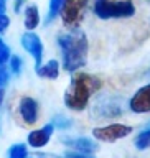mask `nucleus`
Masks as SVG:
<instances>
[{
	"mask_svg": "<svg viewBox=\"0 0 150 158\" xmlns=\"http://www.w3.org/2000/svg\"><path fill=\"white\" fill-rule=\"evenodd\" d=\"M58 44L61 48L63 68L68 73H76L78 69L86 66L88 61V38L83 30L74 28L66 35H59Z\"/></svg>",
	"mask_w": 150,
	"mask_h": 158,
	"instance_id": "f257e3e1",
	"label": "nucleus"
},
{
	"mask_svg": "<svg viewBox=\"0 0 150 158\" xmlns=\"http://www.w3.org/2000/svg\"><path fill=\"white\" fill-rule=\"evenodd\" d=\"M102 87V81L92 74L76 73L64 92V104L71 110H84L94 94Z\"/></svg>",
	"mask_w": 150,
	"mask_h": 158,
	"instance_id": "f03ea898",
	"label": "nucleus"
},
{
	"mask_svg": "<svg viewBox=\"0 0 150 158\" xmlns=\"http://www.w3.org/2000/svg\"><path fill=\"white\" fill-rule=\"evenodd\" d=\"M94 13L102 20L127 18L135 13V5L132 3V0H96Z\"/></svg>",
	"mask_w": 150,
	"mask_h": 158,
	"instance_id": "7ed1b4c3",
	"label": "nucleus"
},
{
	"mask_svg": "<svg viewBox=\"0 0 150 158\" xmlns=\"http://www.w3.org/2000/svg\"><path fill=\"white\" fill-rule=\"evenodd\" d=\"M126 110V101L117 96H101L96 99L92 107V115L96 120L101 118H112L124 114Z\"/></svg>",
	"mask_w": 150,
	"mask_h": 158,
	"instance_id": "20e7f679",
	"label": "nucleus"
},
{
	"mask_svg": "<svg viewBox=\"0 0 150 158\" xmlns=\"http://www.w3.org/2000/svg\"><path fill=\"white\" fill-rule=\"evenodd\" d=\"M89 0H64L61 8V18L63 23L68 28H78L81 20L84 17V10L88 7Z\"/></svg>",
	"mask_w": 150,
	"mask_h": 158,
	"instance_id": "39448f33",
	"label": "nucleus"
},
{
	"mask_svg": "<svg viewBox=\"0 0 150 158\" xmlns=\"http://www.w3.org/2000/svg\"><path fill=\"white\" fill-rule=\"evenodd\" d=\"M132 133L131 125H124V123H111L106 127H97L92 130V135L101 142H117L121 138L127 137Z\"/></svg>",
	"mask_w": 150,
	"mask_h": 158,
	"instance_id": "423d86ee",
	"label": "nucleus"
},
{
	"mask_svg": "<svg viewBox=\"0 0 150 158\" xmlns=\"http://www.w3.org/2000/svg\"><path fill=\"white\" fill-rule=\"evenodd\" d=\"M22 46L27 49V53H30L33 56L36 66L41 64V61H43V43H41L38 35H35L32 31L23 33L22 35Z\"/></svg>",
	"mask_w": 150,
	"mask_h": 158,
	"instance_id": "0eeeda50",
	"label": "nucleus"
},
{
	"mask_svg": "<svg viewBox=\"0 0 150 158\" xmlns=\"http://www.w3.org/2000/svg\"><path fill=\"white\" fill-rule=\"evenodd\" d=\"M132 112L135 114H147L150 112V84L140 87L139 91L132 96L131 102H129Z\"/></svg>",
	"mask_w": 150,
	"mask_h": 158,
	"instance_id": "6e6552de",
	"label": "nucleus"
},
{
	"mask_svg": "<svg viewBox=\"0 0 150 158\" xmlns=\"http://www.w3.org/2000/svg\"><path fill=\"white\" fill-rule=\"evenodd\" d=\"M18 112H20L22 120L27 123V125H33V123L38 120V102L35 101L33 97L25 96V97H22V101H20Z\"/></svg>",
	"mask_w": 150,
	"mask_h": 158,
	"instance_id": "1a4fd4ad",
	"label": "nucleus"
},
{
	"mask_svg": "<svg viewBox=\"0 0 150 158\" xmlns=\"http://www.w3.org/2000/svg\"><path fill=\"white\" fill-rule=\"evenodd\" d=\"M53 130H54V125H53V123H46L45 127L38 128V130L30 132V133H28V143H30L33 148H41V147H45V145L49 142V138H51Z\"/></svg>",
	"mask_w": 150,
	"mask_h": 158,
	"instance_id": "9d476101",
	"label": "nucleus"
},
{
	"mask_svg": "<svg viewBox=\"0 0 150 158\" xmlns=\"http://www.w3.org/2000/svg\"><path fill=\"white\" fill-rule=\"evenodd\" d=\"M61 142L66 143L68 147L74 148L76 152H83V153H92L97 150V145L94 143L91 138L86 137H61Z\"/></svg>",
	"mask_w": 150,
	"mask_h": 158,
	"instance_id": "9b49d317",
	"label": "nucleus"
},
{
	"mask_svg": "<svg viewBox=\"0 0 150 158\" xmlns=\"http://www.w3.org/2000/svg\"><path fill=\"white\" fill-rule=\"evenodd\" d=\"M35 73L38 74L40 77H45V79H56L58 74H59V63L56 59H49L48 63H41L35 68Z\"/></svg>",
	"mask_w": 150,
	"mask_h": 158,
	"instance_id": "f8f14e48",
	"label": "nucleus"
},
{
	"mask_svg": "<svg viewBox=\"0 0 150 158\" xmlns=\"http://www.w3.org/2000/svg\"><path fill=\"white\" fill-rule=\"evenodd\" d=\"M40 25V13L36 5H30L25 8V27L27 30H35Z\"/></svg>",
	"mask_w": 150,
	"mask_h": 158,
	"instance_id": "ddd939ff",
	"label": "nucleus"
},
{
	"mask_svg": "<svg viewBox=\"0 0 150 158\" xmlns=\"http://www.w3.org/2000/svg\"><path fill=\"white\" fill-rule=\"evenodd\" d=\"M27 156H28V150L23 143H15L7 152V158H27Z\"/></svg>",
	"mask_w": 150,
	"mask_h": 158,
	"instance_id": "4468645a",
	"label": "nucleus"
},
{
	"mask_svg": "<svg viewBox=\"0 0 150 158\" xmlns=\"http://www.w3.org/2000/svg\"><path fill=\"white\" fill-rule=\"evenodd\" d=\"M63 2H64V0H49V7H48V17H46V23H49L51 20H54V17H56V15H59V13H61Z\"/></svg>",
	"mask_w": 150,
	"mask_h": 158,
	"instance_id": "2eb2a0df",
	"label": "nucleus"
},
{
	"mask_svg": "<svg viewBox=\"0 0 150 158\" xmlns=\"http://www.w3.org/2000/svg\"><path fill=\"white\" fill-rule=\"evenodd\" d=\"M135 147L139 150H145V148L150 147V128L145 132H142L140 135L135 138Z\"/></svg>",
	"mask_w": 150,
	"mask_h": 158,
	"instance_id": "dca6fc26",
	"label": "nucleus"
},
{
	"mask_svg": "<svg viewBox=\"0 0 150 158\" xmlns=\"http://www.w3.org/2000/svg\"><path fill=\"white\" fill-rule=\"evenodd\" d=\"M8 63H10V71H12V74L13 76H18V74L22 73V66H23L22 58H20L18 54H13V56H10Z\"/></svg>",
	"mask_w": 150,
	"mask_h": 158,
	"instance_id": "f3484780",
	"label": "nucleus"
},
{
	"mask_svg": "<svg viewBox=\"0 0 150 158\" xmlns=\"http://www.w3.org/2000/svg\"><path fill=\"white\" fill-rule=\"evenodd\" d=\"M10 56H12V54H10V48L5 44L3 40L0 38V64H5L10 59Z\"/></svg>",
	"mask_w": 150,
	"mask_h": 158,
	"instance_id": "a211bd4d",
	"label": "nucleus"
},
{
	"mask_svg": "<svg viewBox=\"0 0 150 158\" xmlns=\"http://www.w3.org/2000/svg\"><path fill=\"white\" fill-rule=\"evenodd\" d=\"M53 125L58 127V128H61V130H66V128H69L73 125V122L68 120V118H64V117H56V118H54V122H53Z\"/></svg>",
	"mask_w": 150,
	"mask_h": 158,
	"instance_id": "6ab92c4d",
	"label": "nucleus"
},
{
	"mask_svg": "<svg viewBox=\"0 0 150 158\" xmlns=\"http://www.w3.org/2000/svg\"><path fill=\"white\" fill-rule=\"evenodd\" d=\"M8 77H10V73L8 69L3 66V64H0V89H3L5 86H7L8 82Z\"/></svg>",
	"mask_w": 150,
	"mask_h": 158,
	"instance_id": "aec40b11",
	"label": "nucleus"
},
{
	"mask_svg": "<svg viewBox=\"0 0 150 158\" xmlns=\"http://www.w3.org/2000/svg\"><path fill=\"white\" fill-rule=\"evenodd\" d=\"M64 158H96L92 156L91 153H83V152H66V155H64Z\"/></svg>",
	"mask_w": 150,
	"mask_h": 158,
	"instance_id": "412c9836",
	"label": "nucleus"
},
{
	"mask_svg": "<svg viewBox=\"0 0 150 158\" xmlns=\"http://www.w3.org/2000/svg\"><path fill=\"white\" fill-rule=\"evenodd\" d=\"M10 25V18L5 13H0V33H3Z\"/></svg>",
	"mask_w": 150,
	"mask_h": 158,
	"instance_id": "4be33fe9",
	"label": "nucleus"
},
{
	"mask_svg": "<svg viewBox=\"0 0 150 158\" xmlns=\"http://www.w3.org/2000/svg\"><path fill=\"white\" fill-rule=\"evenodd\" d=\"M28 158V156H27ZM30 158H61L58 155H53V153H35V155H32Z\"/></svg>",
	"mask_w": 150,
	"mask_h": 158,
	"instance_id": "5701e85b",
	"label": "nucleus"
},
{
	"mask_svg": "<svg viewBox=\"0 0 150 158\" xmlns=\"http://www.w3.org/2000/svg\"><path fill=\"white\" fill-rule=\"evenodd\" d=\"M25 2H27V0H15V5H13V10H15V12H20Z\"/></svg>",
	"mask_w": 150,
	"mask_h": 158,
	"instance_id": "b1692460",
	"label": "nucleus"
},
{
	"mask_svg": "<svg viewBox=\"0 0 150 158\" xmlns=\"http://www.w3.org/2000/svg\"><path fill=\"white\" fill-rule=\"evenodd\" d=\"M7 10V0H0V13H5Z\"/></svg>",
	"mask_w": 150,
	"mask_h": 158,
	"instance_id": "393cba45",
	"label": "nucleus"
},
{
	"mask_svg": "<svg viewBox=\"0 0 150 158\" xmlns=\"http://www.w3.org/2000/svg\"><path fill=\"white\" fill-rule=\"evenodd\" d=\"M3 97H5V92H3V89H0V106L3 102Z\"/></svg>",
	"mask_w": 150,
	"mask_h": 158,
	"instance_id": "a878e982",
	"label": "nucleus"
},
{
	"mask_svg": "<svg viewBox=\"0 0 150 158\" xmlns=\"http://www.w3.org/2000/svg\"><path fill=\"white\" fill-rule=\"evenodd\" d=\"M148 2H150V0H148Z\"/></svg>",
	"mask_w": 150,
	"mask_h": 158,
	"instance_id": "bb28decb",
	"label": "nucleus"
}]
</instances>
